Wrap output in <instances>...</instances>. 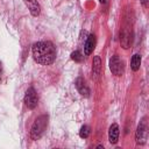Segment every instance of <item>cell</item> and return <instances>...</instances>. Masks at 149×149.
Returning a JSON list of instances; mask_svg holds the SVG:
<instances>
[{"label": "cell", "mask_w": 149, "mask_h": 149, "mask_svg": "<svg viewBox=\"0 0 149 149\" xmlns=\"http://www.w3.org/2000/svg\"><path fill=\"white\" fill-rule=\"evenodd\" d=\"M33 57L42 65H50L56 59V48L50 41H40L33 44Z\"/></svg>", "instance_id": "cell-1"}, {"label": "cell", "mask_w": 149, "mask_h": 149, "mask_svg": "<svg viewBox=\"0 0 149 149\" xmlns=\"http://www.w3.org/2000/svg\"><path fill=\"white\" fill-rule=\"evenodd\" d=\"M47 125H48V116L47 115L38 116L35 120V122L33 123L31 129H30V137H31V140H34V141L38 140L43 135Z\"/></svg>", "instance_id": "cell-2"}, {"label": "cell", "mask_w": 149, "mask_h": 149, "mask_svg": "<svg viewBox=\"0 0 149 149\" xmlns=\"http://www.w3.org/2000/svg\"><path fill=\"white\" fill-rule=\"evenodd\" d=\"M37 102H38V98H37L35 88L34 87H29L26 91V94H24V104H26V106L29 109H34L37 106Z\"/></svg>", "instance_id": "cell-3"}, {"label": "cell", "mask_w": 149, "mask_h": 149, "mask_svg": "<svg viewBox=\"0 0 149 149\" xmlns=\"http://www.w3.org/2000/svg\"><path fill=\"white\" fill-rule=\"evenodd\" d=\"M146 139H147V123H146V119H142V121L137 126L135 140H136L137 144H144Z\"/></svg>", "instance_id": "cell-4"}, {"label": "cell", "mask_w": 149, "mask_h": 149, "mask_svg": "<svg viewBox=\"0 0 149 149\" xmlns=\"http://www.w3.org/2000/svg\"><path fill=\"white\" fill-rule=\"evenodd\" d=\"M109 69L112 71L113 74L115 76H121L122 72H123V63L122 61L120 59L119 56H113L109 61Z\"/></svg>", "instance_id": "cell-5"}, {"label": "cell", "mask_w": 149, "mask_h": 149, "mask_svg": "<svg viewBox=\"0 0 149 149\" xmlns=\"http://www.w3.org/2000/svg\"><path fill=\"white\" fill-rule=\"evenodd\" d=\"M74 85H76L78 92H79L81 95H84V97H88V95H90V88H88V86L86 85V83H85V80H84L83 78H80V77L77 78Z\"/></svg>", "instance_id": "cell-6"}, {"label": "cell", "mask_w": 149, "mask_h": 149, "mask_svg": "<svg viewBox=\"0 0 149 149\" xmlns=\"http://www.w3.org/2000/svg\"><path fill=\"white\" fill-rule=\"evenodd\" d=\"M94 45H95V36L93 34H91V35H88V37L85 41V44H84V55L85 56L91 55V52L94 49Z\"/></svg>", "instance_id": "cell-7"}, {"label": "cell", "mask_w": 149, "mask_h": 149, "mask_svg": "<svg viewBox=\"0 0 149 149\" xmlns=\"http://www.w3.org/2000/svg\"><path fill=\"white\" fill-rule=\"evenodd\" d=\"M26 6L28 7L30 14L33 16H38L40 15V12H41V8H40V5L37 2V0H23Z\"/></svg>", "instance_id": "cell-8"}, {"label": "cell", "mask_w": 149, "mask_h": 149, "mask_svg": "<svg viewBox=\"0 0 149 149\" xmlns=\"http://www.w3.org/2000/svg\"><path fill=\"white\" fill-rule=\"evenodd\" d=\"M119 126L116 123H113L109 127V130H108V140L111 143H116L118 142V139H119Z\"/></svg>", "instance_id": "cell-9"}, {"label": "cell", "mask_w": 149, "mask_h": 149, "mask_svg": "<svg viewBox=\"0 0 149 149\" xmlns=\"http://www.w3.org/2000/svg\"><path fill=\"white\" fill-rule=\"evenodd\" d=\"M100 69H101V61L99 56H94L93 58V63H92V76L94 78H97L100 73Z\"/></svg>", "instance_id": "cell-10"}, {"label": "cell", "mask_w": 149, "mask_h": 149, "mask_svg": "<svg viewBox=\"0 0 149 149\" xmlns=\"http://www.w3.org/2000/svg\"><path fill=\"white\" fill-rule=\"evenodd\" d=\"M120 43L122 45L123 49H127L130 44V33L128 30H123L122 34H121V37H120Z\"/></svg>", "instance_id": "cell-11"}, {"label": "cell", "mask_w": 149, "mask_h": 149, "mask_svg": "<svg viewBox=\"0 0 149 149\" xmlns=\"http://www.w3.org/2000/svg\"><path fill=\"white\" fill-rule=\"evenodd\" d=\"M140 65H141V56L139 54H135L133 55L132 59H130V68L133 71H137L140 69Z\"/></svg>", "instance_id": "cell-12"}, {"label": "cell", "mask_w": 149, "mask_h": 149, "mask_svg": "<svg viewBox=\"0 0 149 149\" xmlns=\"http://www.w3.org/2000/svg\"><path fill=\"white\" fill-rule=\"evenodd\" d=\"M71 58H72V61H74V62L79 63V62H81V61H83L84 56L81 55V52H80V51L76 50V51H73V52L71 54Z\"/></svg>", "instance_id": "cell-13"}, {"label": "cell", "mask_w": 149, "mask_h": 149, "mask_svg": "<svg viewBox=\"0 0 149 149\" xmlns=\"http://www.w3.org/2000/svg\"><path fill=\"white\" fill-rule=\"evenodd\" d=\"M88 135H90V128H88V126H83L80 128V130H79V136L81 139H87Z\"/></svg>", "instance_id": "cell-14"}, {"label": "cell", "mask_w": 149, "mask_h": 149, "mask_svg": "<svg viewBox=\"0 0 149 149\" xmlns=\"http://www.w3.org/2000/svg\"><path fill=\"white\" fill-rule=\"evenodd\" d=\"M1 78H2V64L0 63V83H1Z\"/></svg>", "instance_id": "cell-15"}, {"label": "cell", "mask_w": 149, "mask_h": 149, "mask_svg": "<svg viewBox=\"0 0 149 149\" xmlns=\"http://www.w3.org/2000/svg\"><path fill=\"white\" fill-rule=\"evenodd\" d=\"M97 148H98V149H101V148H102V149H104V146H98V147H97Z\"/></svg>", "instance_id": "cell-16"}, {"label": "cell", "mask_w": 149, "mask_h": 149, "mask_svg": "<svg viewBox=\"0 0 149 149\" xmlns=\"http://www.w3.org/2000/svg\"><path fill=\"white\" fill-rule=\"evenodd\" d=\"M99 1H100L101 3H105V2H106V0H99Z\"/></svg>", "instance_id": "cell-17"}]
</instances>
